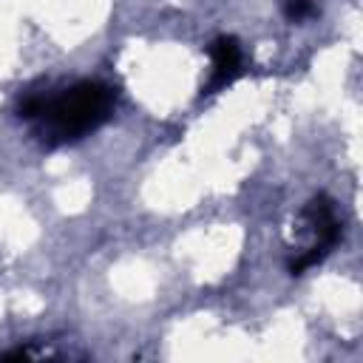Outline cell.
I'll return each mask as SVG.
<instances>
[{"instance_id": "obj_4", "label": "cell", "mask_w": 363, "mask_h": 363, "mask_svg": "<svg viewBox=\"0 0 363 363\" xmlns=\"http://www.w3.org/2000/svg\"><path fill=\"white\" fill-rule=\"evenodd\" d=\"M284 14H286V20L301 23L315 14V6H312V0H284Z\"/></svg>"}, {"instance_id": "obj_2", "label": "cell", "mask_w": 363, "mask_h": 363, "mask_svg": "<svg viewBox=\"0 0 363 363\" xmlns=\"http://www.w3.org/2000/svg\"><path fill=\"white\" fill-rule=\"evenodd\" d=\"M298 224H301V233L309 235V244L295 258H289L286 267L292 275H303L309 267L320 264L329 255V250L337 244V235H340V221L335 216V204L323 193H318L306 201Z\"/></svg>"}, {"instance_id": "obj_1", "label": "cell", "mask_w": 363, "mask_h": 363, "mask_svg": "<svg viewBox=\"0 0 363 363\" xmlns=\"http://www.w3.org/2000/svg\"><path fill=\"white\" fill-rule=\"evenodd\" d=\"M111 111H113V91L108 85L79 82L54 99L45 96V105L34 122L40 139L51 145H62L99 128L111 116Z\"/></svg>"}, {"instance_id": "obj_3", "label": "cell", "mask_w": 363, "mask_h": 363, "mask_svg": "<svg viewBox=\"0 0 363 363\" xmlns=\"http://www.w3.org/2000/svg\"><path fill=\"white\" fill-rule=\"evenodd\" d=\"M210 60H213V71H210V79L204 85V94H218L241 74L244 54H241L238 40L235 37H218L210 45Z\"/></svg>"}]
</instances>
